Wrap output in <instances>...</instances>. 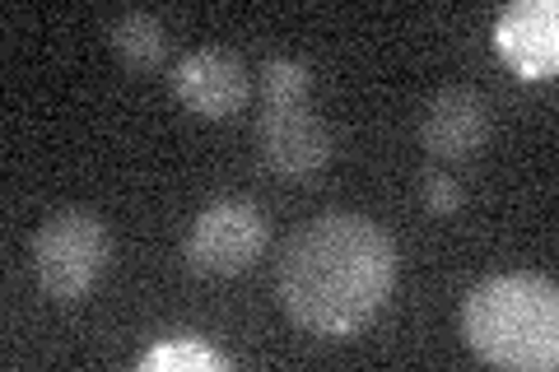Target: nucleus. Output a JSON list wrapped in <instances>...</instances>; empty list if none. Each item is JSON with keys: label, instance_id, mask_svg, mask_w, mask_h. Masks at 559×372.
Wrapping results in <instances>:
<instances>
[{"label": "nucleus", "instance_id": "0eeeda50", "mask_svg": "<svg viewBox=\"0 0 559 372\" xmlns=\"http://www.w3.org/2000/svg\"><path fill=\"white\" fill-rule=\"evenodd\" d=\"M485 140H489V103L466 84L439 88L419 112V145H425L429 158L466 164V158L485 149Z\"/></svg>", "mask_w": 559, "mask_h": 372}, {"label": "nucleus", "instance_id": "f03ea898", "mask_svg": "<svg viewBox=\"0 0 559 372\" xmlns=\"http://www.w3.org/2000/svg\"><path fill=\"white\" fill-rule=\"evenodd\" d=\"M462 335L485 363L550 372L559 363V289L536 271L489 275L462 303Z\"/></svg>", "mask_w": 559, "mask_h": 372}, {"label": "nucleus", "instance_id": "6e6552de", "mask_svg": "<svg viewBox=\"0 0 559 372\" xmlns=\"http://www.w3.org/2000/svg\"><path fill=\"white\" fill-rule=\"evenodd\" d=\"M495 47L522 80H550L559 65V5L518 0L495 20Z\"/></svg>", "mask_w": 559, "mask_h": 372}, {"label": "nucleus", "instance_id": "9d476101", "mask_svg": "<svg viewBox=\"0 0 559 372\" xmlns=\"http://www.w3.org/2000/svg\"><path fill=\"white\" fill-rule=\"evenodd\" d=\"M257 75H261V98H266V108H299V103H308V94H312V70L294 57H271Z\"/></svg>", "mask_w": 559, "mask_h": 372}, {"label": "nucleus", "instance_id": "7ed1b4c3", "mask_svg": "<svg viewBox=\"0 0 559 372\" xmlns=\"http://www.w3.org/2000/svg\"><path fill=\"white\" fill-rule=\"evenodd\" d=\"M112 261L108 224L90 209H57L33 238V271L47 298L57 303H80L84 293L98 289Z\"/></svg>", "mask_w": 559, "mask_h": 372}, {"label": "nucleus", "instance_id": "1a4fd4ad", "mask_svg": "<svg viewBox=\"0 0 559 372\" xmlns=\"http://www.w3.org/2000/svg\"><path fill=\"white\" fill-rule=\"evenodd\" d=\"M108 43L117 51V61L127 70H135V75H150V70H159L168 61V33L145 10L117 14L112 28H108Z\"/></svg>", "mask_w": 559, "mask_h": 372}, {"label": "nucleus", "instance_id": "f257e3e1", "mask_svg": "<svg viewBox=\"0 0 559 372\" xmlns=\"http://www.w3.org/2000/svg\"><path fill=\"white\" fill-rule=\"evenodd\" d=\"M396 242L364 215H318L285 242L280 256V303L312 335L345 340L382 312L396 285Z\"/></svg>", "mask_w": 559, "mask_h": 372}, {"label": "nucleus", "instance_id": "423d86ee", "mask_svg": "<svg viewBox=\"0 0 559 372\" xmlns=\"http://www.w3.org/2000/svg\"><path fill=\"white\" fill-rule=\"evenodd\" d=\"M261 164L280 177H312L331 164V127L299 103V108H266L257 121Z\"/></svg>", "mask_w": 559, "mask_h": 372}, {"label": "nucleus", "instance_id": "39448f33", "mask_svg": "<svg viewBox=\"0 0 559 372\" xmlns=\"http://www.w3.org/2000/svg\"><path fill=\"white\" fill-rule=\"evenodd\" d=\"M173 88L197 117L205 121H224L242 112V103L252 98V75L242 65L238 51L229 47H197L173 65Z\"/></svg>", "mask_w": 559, "mask_h": 372}, {"label": "nucleus", "instance_id": "9b49d317", "mask_svg": "<svg viewBox=\"0 0 559 372\" xmlns=\"http://www.w3.org/2000/svg\"><path fill=\"white\" fill-rule=\"evenodd\" d=\"M140 368L145 372H159V368H215V372H224L229 368V359H224L219 349H210V345H201V340H191V335H182V340H164V345H154L145 359H140Z\"/></svg>", "mask_w": 559, "mask_h": 372}, {"label": "nucleus", "instance_id": "20e7f679", "mask_svg": "<svg viewBox=\"0 0 559 372\" xmlns=\"http://www.w3.org/2000/svg\"><path fill=\"white\" fill-rule=\"evenodd\" d=\"M271 242V219L252 201H215L205 205L187 233V265L191 275L234 279L252 271Z\"/></svg>", "mask_w": 559, "mask_h": 372}, {"label": "nucleus", "instance_id": "f8f14e48", "mask_svg": "<svg viewBox=\"0 0 559 372\" xmlns=\"http://www.w3.org/2000/svg\"><path fill=\"white\" fill-rule=\"evenodd\" d=\"M419 201L429 215H452V209H462V187L448 172H425L419 177Z\"/></svg>", "mask_w": 559, "mask_h": 372}]
</instances>
